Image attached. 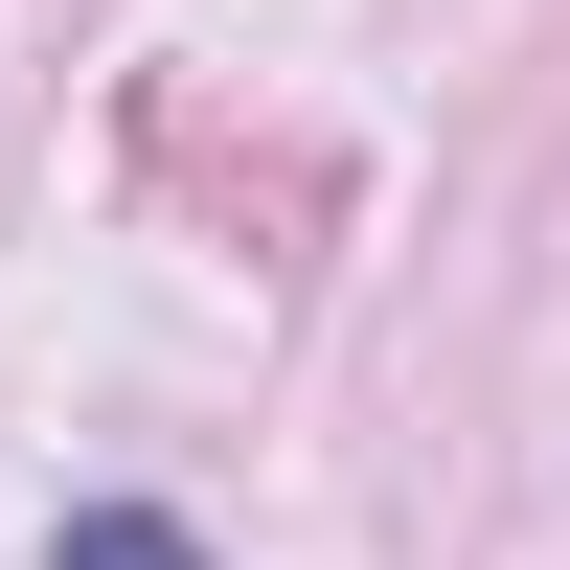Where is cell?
I'll list each match as a JSON object with an SVG mask.
<instances>
[{
    "instance_id": "6da1fadb",
    "label": "cell",
    "mask_w": 570,
    "mask_h": 570,
    "mask_svg": "<svg viewBox=\"0 0 570 570\" xmlns=\"http://www.w3.org/2000/svg\"><path fill=\"white\" fill-rule=\"evenodd\" d=\"M69 570H206V548H183L160 502H69Z\"/></svg>"
}]
</instances>
